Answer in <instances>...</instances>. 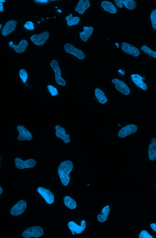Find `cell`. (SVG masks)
<instances>
[{
	"label": "cell",
	"mask_w": 156,
	"mask_h": 238,
	"mask_svg": "<svg viewBox=\"0 0 156 238\" xmlns=\"http://www.w3.org/2000/svg\"><path fill=\"white\" fill-rule=\"evenodd\" d=\"M141 49L147 54L156 58V52L151 50L147 46H142Z\"/></svg>",
	"instance_id": "cell-27"
},
{
	"label": "cell",
	"mask_w": 156,
	"mask_h": 238,
	"mask_svg": "<svg viewBox=\"0 0 156 238\" xmlns=\"http://www.w3.org/2000/svg\"><path fill=\"white\" fill-rule=\"evenodd\" d=\"M4 11L3 6L2 3L0 2V11L2 12Z\"/></svg>",
	"instance_id": "cell-34"
},
{
	"label": "cell",
	"mask_w": 156,
	"mask_h": 238,
	"mask_svg": "<svg viewBox=\"0 0 156 238\" xmlns=\"http://www.w3.org/2000/svg\"><path fill=\"white\" fill-rule=\"evenodd\" d=\"M64 48L67 52L73 54L80 60H83L85 57V55L82 51L75 47L70 43L66 44Z\"/></svg>",
	"instance_id": "cell-5"
},
{
	"label": "cell",
	"mask_w": 156,
	"mask_h": 238,
	"mask_svg": "<svg viewBox=\"0 0 156 238\" xmlns=\"http://www.w3.org/2000/svg\"><path fill=\"white\" fill-rule=\"evenodd\" d=\"M139 238H153L148 232L145 230H142L139 235Z\"/></svg>",
	"instance_id": "cell-31"
},
{
	"label": "cell",
	"mask_w": 156,
	"mask_h": 238,
	"mask_svg": "<svg viewBox=\"0 0 156 238\" xmlns=\"http://www.w3.org/2000/svg\"><path fill=\"white\" fill-rule=\"evenodd\" d=\"M49 33L45 31L41 33L32 35L30 39L34 44L38 45H41L44 44L49 37Z\"/></svg>",
	"instance_id": "cell-4"
},
{
	"label": "cell",
	"mask_w": 156,
	"mask_h": 238,
	"mask_svg": "<svg viewBox=\"0 0 156 238\" xmlns=\"http://www.w3.org/2000/svg\"><path fill=\"white\" fill-rule=\"evenodd\" d=\"M137 126L135 124H130L122 128L118 133V136L120 138H124L136 132Z\"/></svg>",
	"instance_id": "cell-9"
},
{
	"label": "cell",
	"mask_w": 156,
	"mask_h": 238,
	"mask_svg": "<svg viewBox=\"0 0 156 238\" xmlns=\"http://www.w3.org/2000/svg\"><path fill=\"white\" fill-rule=\"evenodd\" d=\"M9 46L13 48L16 52L20 53L25 51L26 48L28 46V44L26 40L23 39L17 45H14L12 41L9 42Z\"/></svg>",
	"instance_id": "cell-17"
},
{
	"label": "cell",
	"mask_w": 156,
	"mask_h": 238,
	"mask_svg": "<svg viewBox=\"0 0 156 238\" xmlns=\"http://www.w3.org/2000/svg\"><path fill=\"white\" fill-rule=\"evenodd\" d=\"M37 192L43 197L47 203L52 204L54 201V196L49 190L40 187L37 188Z\"/></svg>",
	"instance_id": "cell-10"
},
{
	"label": "cell",
	"mask_w": 156,
	"mask_h": 238,
	"mask_svg": "<svg viewBox=\"0 0 156 238\" xmlns=\"http://www.w3.org/2000/svg\"><path fill=\"white\" fill-rule=\"evenodd\" d=\"M47 88L52 96H54L58 94V93L57 89L54 86L49 85L47 86Z\"/></svg>",
	"instance_id": "cell-30"
},
{
	"label": "cell",
	"mask_w": 156,
	"mask_h": 238,
	"mask_svg": "<svg viewBox=\"0 0 156 238\" xmlns=\"http://www.w3.org/2000/svg\"><path fill=\"white\" fill-rule=\"evenodd\" d=\"M56 136L62 139L66 143H68L70 141L69 135L66 133V131L64 128H62L59 125H57L55 127Z\"/></svg>",
	"instance_id": "cell-13"
},
{
	"label": "cell",
	"mask_w": 156,
	"mask_h": 238,
	"mask_svg": "<svg viewBox=\"0 0 156 238\" xmlns=\"http://www.w3.org/2000/svg\"><path fill=\"white\" fill-rule=\"evenodd\" d=\"M151 227L152 228L153 230L155 231L156 232V224L155 223H152L150 225Z\"/></svg>",
	"instance_id": "cell-33"
},
{
	"label": "cell",
	"mask_w": 156,
	"mask_h": 238,
	"mask_svg": "<svg viewBox=\"0 0 156 238\" xmlns=\"http://www.w3.org/2000/svg\"><path fill=\"white\" fill-rule=\"evenodd\" d=\"M101 5L104 10L108 12L115 14L117 12V9L113 4L110 2L104 1L101 2Z\"/></svg>",
	"instance_id": "cell-22"
},
{
	"label": "cell",
	"mask_w": 156,
	"mask_h": 238,
	"mask_svg": "<svg viewBox=\"0 0 156 238\" xmlns=\"http://www.w3.org/2000/svg\"><path fill=\"white\" fill-rule=\"evenodd\" d=\"M44 234L42 228L38 226H34L29 228L25 230L23 233L22 236L25 238L31 237L38 238Z\"/></svg>",
	"instance_id": "cell-2"
},
{
	"label": "cell",
	"mask_w": 156,
	"mask_h": 238,
	"mask_svg": "<svg viewBox=\"0 0 156 238\" xmlns=\"http://www.w3.org/2000/svg\"><path fill=\"white\" fill-rule=\"evenodd\" d=\"M24 27L27 29L32 30L34 29V24L31 21H27L24 25Z\"/></svg>",
	"instance_id": "cell-32"
},
{
	"label": "cell",
	"mask_w": 156,
	"mask_h": 238,
	"mask_svg": "<svg viewBox=\"0 0 156 238\" xmlns=\"http://www.w3.org/2000/svg\"><path fill=\"white\" fill-rule=\"evenodd\" d=\"M17 129L19 132L17 137L18 140L20 141L23 140H29L32 138L31 134L23 126L18 125L17 127Z\"/></svg>",
	"instance_id": "cell-12"
},
{
	"label": "cell",
	"mask_w": 156,
	"mask_h": 238,
	"mask_svg": "<svg viewBox=\"0 0 156 238\" xmlns=\"http://www.w3.org/2000/svg\"><path fill=\"white\" fill-rule=\"evenodd\" d=\"M112 82L115 85L116 89L122 94L127 95L129 93L130 89L122 81L115 78L112 80Z\"/></svg>",
	"instance_id": "cell-8"
},
{
	"label": "cell",
	"mask_w": 156,
	"mask_h": 238,
	"mask_svg": "<svg viewBox=\"0 0 156 238\" xmlns=\"http://www.w3.org/2000/svg\"><path fill=\"white\" fill-rule=\"evenodd\" d=\"M3 192V189L1 188V186H0V195Z\"/></svg>",
	"instance_id": "cell-36"
},
{
	"label": "cell",
	"mask_w": 156,
	"mask_h": 238,
	"mask_svg": "<svg viewBox=\"0 0 156 238\" xmlns=\"http://www.w3.org/2000/svg\"><path fill=\"white\" fill-rule=\"evenodd\" d=\"M87 185H88V186H90V184H87Z\"/></svg>",
	"instance_id": "cell-40"
},
{
	"label": "cell",
	"mask_w": 156,
	"mask_h": 238,
	"mask_svg": "<svg viewBox=\"0 0 156 238\" xmlns=\"http://www.w3.org/2000/svg\"><path fill=\"white\" fill-rule=\"evenodd\" d=\"M121 49L125 52L134 56H137L140 54L137 48L126 42L122 43Z\"/></svg>",
	"instance_id": "cell-11"
},
{
	"label": "cell",
	"mask_w": 156,
	"mask_h": 238,
	"mask_svg": "<svg viewBox=\"0 0 156 238\" xmlns=\"http://www.w3.org/2000/svg\"><path fill=\"white\" fill-rule=\"evenodd\" d=\"M20 76L22 79L23 82L25 83L28 77L27 74L25 70L21 69L20 70Z\"/></svg>",
	"instance_id": "cell-29"
},
{
	"label": "cell",
	"mask_w": 156,
	"mask_h": 238,
	"mask_svg": "<svg viewBox=\"0 0 156 238\" xmlns=\"http://www.w3.org/2000/svg\"><path fill=\"white\" fill-rule=\"evenodd\" d=\"M26 206V201L23 200H20L11 209L10 213L14 216L20 215L24 211Z\"/></svg>",
	"instance_id": "cell-7"
},
{
	"label": "cell",
	"mask_w": 156,
	"mask_h": 238,
	"mask_svg": "<svg viewBox=\"0 0 156 238\" xmlns=\"http://www.w3.org/2000/svg\"><path fill=\"white\" fill-rule=\"evenodd\" d=\"M5 2V0H0V2H1L2 3V2Z\"/></svg>",
	"instance_id": "cell-37"
},
{
	"label": "cell",
	"mask_w": 156,
	"mask_h": 238,
	"mask_svg": "<svg viewBox=\"0 0 156 238\" xmlns=\"http://www.w3.org/2000/svg\"><path fill=\"white\" fill-rule=\"evenodd\" d=\"M72 234H73V235H75V234L74 233V232H72Z\"/></svg>",
	"instance_id": "cell-39"
},
{
	"label": "cell",
	"mask_w": 156,
	"mask_h": 238,
	"mask_svg": "<svg viewBox=\"0 0 156 238\" xmlns=\"http://www.w3.org/2000/svg\"><path fill=\"white\" fill-rule=\"evenodd\" d=\"M110 211V208L107 205L105 207L102 209L101 213L97 215L98 220L101 222L105 221L109 215Z\"/></svg>",
	"instance_id": "cell-23"
},
{
	"label": "cell",
	"mask_w": 156,
	"mask_h": 238,
	"mask_svg": "<svg viewBox=\"0 0 156 238\" xmlns=\"http://www.w3.org/2000/svg\"><path fill=\"white\" fill-rule=\"evenodd\" d=\"M17 24L16 21L10 20L8 21L4 25L2 32V34L5 36L12 32L15 29Z\"/></svg>",
	"instance_id": "cell-16"
},
{
	"label": "cell",
	"mask_w": 156,
	"mask_h": 238,
	"mask_svg": "<svg viewBox=\"0 0 156 238\" xmlns=\"http://www.w3.org/2000/svg\"><path fill=\"white\" fill-rule=\"evenodd\" d=\"M81 225L79 226L74 222L71 221L69 222L68 226L72 232L80 234L85 229L86 226V222L84 220L81 221Z\"/></svg>",
	"instance_id": "cell-14"
},
{
	"label": "cell",
	"mask_w": 156,
	"mask_h": 238,
	"mask_svg": "<svg viewBox=\"0 0 156 238\" xmlns=\"http://www.w3.org/2000/svg\"><path fill=\"white\" fill-rule=\"evenodd\" d=\"M90 3L88 0H80L75 8V10L80 14H82L90 6Z\"/></svg>",
	"instance_id": "cell-18"
},
{
	"label": "cell",
	"mask_w": 156,
	"mask_h": 238,
	"mask_svg": "<svg viewBox=\"0 0 156 238\" xmlns=\"http://www.w3.org/2000/svg\"><path fill=\"white\" fill-rule=\"evenodd\" d=\"M93 30L92 27L84 26L83 31L80 33V37L82 40L84 42L88 40L90 35L92 34Z\"/></svg>",
	"instance_id": "cell-20"
},
{
	"label": "cell",
	"mask_w": 156,
	"mask_h": 238,
	"mask_svg": "<svg viewBox=\"0 0 156 238\" xmlns=\"http://www.w3.org/2000/svg\"><path fill=\"white\" fill-rule=\"evenodd\" d=\"M2 27V25L0 24V30Z\"/></svg>",
	"instance_id": "cell-38"
},
{
	"label": "cell",
	"mask_w": 156,
	"mask_h": 238,
	"mask_svg": "<svg viewBox=\"0 0 156 238\" xmlns=\"http://www.w3.org/2000/svg\"><path fill=\"white\" fill-rule=\"evenodd\" d=\"M114 2L116 5L119 8L122 7L123 4L130 10L135 9L136 6V3L134 0H115Z\"/></svg>",
	"instance_id": "cell-15"
},
{
	"label": "cell",
	"mask_w": 156,
	"mask_h": 238,
	"mask_svg": "<svg viewBox=\"0 0 156 238\" xmlns=\"http://www.w3.org/2000/svg\"><path fill=\"white\" fill-rule=\"evenodd\" d=\"M150 18L152 27L154 29L156 30V9L152 11L151 14Z\"/></svg>",
	"instance_id": "cell-28"
},
{
	"label": "cell",
	"mask_w": 156,
	"mask_h": 238,
	"mask_svg": "<svg viewBox=\"0 0 156 238\" xmlns=\"http://www.w3.org/2000/svg\"><path fill=\"white\" fill-rule=\"evenodd\" d=\"M95 94L99 103L104 104L107 102V99L104 92L99 88L95 89Z\"/></svg>",
	"instance_id": "cell-24"
},
{
	"label": "cell",
	"mask_w": 156,
	"mask_h": 238,
	"mask_svg": "<svg viewBox=\"0 0 156 238\" xmlns=\"http://www.w3.org/2000/svg\"><path fill=\"white\" fill-rule=\"evenodd\" d=\"M35 1L36 2H48V1L47 0H35Z\"/></svg>",
	"instance_id": "cell-35"
},
{
	"label": "cell",
	"mask_w": 156,
	"mask_h": 238,
	"mask_svg": "<svg viewBox=\"0 0 156 238\" xmlns=\"http://www.w3.org/2000/svg\"><path fill=\"white\" fill-rule=\"evenodd\" d=\"M151 142L152 143H150L149 146L148 152L149 158L153 161L156 158V139H152Z\"/></svg>",
	"instance_id": "cell-21"
},
{
	"label": "cell",
	"mask_w": 156,
	"mask_h": 238,
	"mask_svg": "<svg viewBox=\"0 0 156 238\" xmlns=\"http://www.w3.org/2000/svg\"><path fill=\"white\" fill-rule=\"evenodd\" d=\"M15 166L16 168L23 169L25 168H32L36 165V162L34 159H30L25 161H23L21 159L16 158L15 160Z\"/></svg>",
	"instance_id": "cell-6"
},
{
	"label": "cell",
	"mask_w": 156,
	"mask_h": 238,
	"mask_svg": "<svg viewBox=\"0 0 156 238\" xmlns=\"http://www.w3.org/2000/svg\"><path fill=\"white\" fill-rule=\"evenodd\" d=\"M64 202L65 205L70 209H74L76 207L75 201L69 196H66L64 197Z\"/></svg>",
	"instance_id": "cell-25"
},
{
	"label": "cell",
	"mask_w": 156,
	"mask_h": 238,
	"mask_svg": "<svg viewBox=\"0 0 156 238\" xmlns=\"http://www.w3.org/2000/svg\"><path fill=\"white\" fill-rule=\"evenodd\" d=\"M67 21V24L69 26L76 25L80 20V18L78 16L73 17L72 13H70L66 17Z\"/></svg>",
	"instance_id": "cell-26"
},
{
	"label": "cell",
	"mask_w": 156,
	"mask_h": 238,
	"mask_svg": "<svg viewBox=\"0 0 156 238\" xmlns=\"http://www.w3.org/2000/svg\"><path fill=\"white\" fill-rule=\"evenodd\" d=\"M131 76L132 80L137 86L144 90L147 89V85L143 81L141 76L138 74H133Z\"/></svg>",
	"instance_id": "cell-19"
},
{
	"label": "cell",
	"mask_w": 156,
	"mask_h": 238,
	"mask_svg": "<svg viewBox=\"0 0 156 238\" xmlns=\"http://www.w3.org/2000/svg\"><path fill=\"white\" fill-rule=\"evenodd\" d=\"M73 164L69 160H66L61 163L58 169V172L61 181L64 186H67L70 180L69 173L72 171Z\"/></svg>",
	"instance_id": "cell-1"
},
{
	"label": "cell",
	"mask_w": 156,
	"mask_h": 238,
	"mask_svg": "<svg viewBox=\"0 0 156 238\" xmlns=\"http://www.w3.org/2000/svg\"><path fill=\"white\" fill-rule=\"evenodd\" d=\"M50 66L54 71L57 83L62 86H65L66 82L64 78L60 76L61 71L57 62L55 60H52L50 63Z\"/></svg>",
	"instance_id": "cell-3"
}]
</instances>
